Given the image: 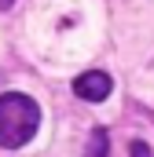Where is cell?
I'll list each match as a JSON object with an SVG mask.
<instances>
[{"label": "cell", "mask_w": 154, "mask_h": 157, "mask_svg": "<svg viewBox=\"0 0 154 157\" xmlns=\"http://www.w3.org/2000/svg\"><path fill=\"white\" fill-rule=\"evenodd\" d=\"M110 88H114V80L107 77L103 70H84V73L74 80L77 99H84V102H103V99L110 95Z\"/></svg>", "instance_id": "cell-2"}, {"label": "cell", "mask_w": 154, "mask_h": 157, "mask_svg": "<svg viewBox=\"0 0 154 157\" xmlns=\"http://www.w3.org/2000/svg\"><path fill=\"white\" fill-rule=\"evenodd\" d=\"M40 128V106L22 95V91H7L0 95V146L4 150H18L26 146Z\"/></svg>", "instance_id": "cell-1"}, {"label": "cell", "mask_w": 154, "mask_h": 157, "mask_svg": "<svg viewBox=\"0 0 154 157\" xmlns=\"http://www.w3.org/2000/svg\"><path fill=\"white\" fill-rule=\"evenodd\" d=\"M11 4H15V0H0V11H7V7H11Z\"/></svg>", "instance_id": "cell-5"}, {"label": "cell", "mask_w": 154, "mask_h": 157, "mask_svg": "<svg viewBox=\"0 0 154 157\" xmlns=\"http://www.w3.org/2000/svg\"><path fill=\"white\" fill-rule=\"evenodd\" d=\"M107 154H110L107 128H95V132H92V139H88V150H84V157H107Z\"/></svg>", "instance_id": "cell-3"}, {"label": "cell", "mask_w": 154, "mask_h": 157, "mask_svg": "<svg viewBox=\"0 0 154 157\" xmlns=\"http://www.w3.org/2000/svg\"><path fill=\"white\" fill-rule=\"evenodd\" d=\"M128 154H132V157H151V150H147V143H140V139H136V143L128 146Z\"/></svg>", "instance_id": "cell-4"}]
</instances>
